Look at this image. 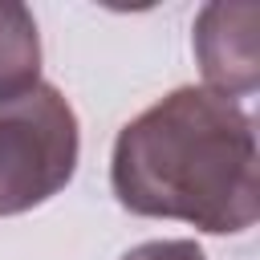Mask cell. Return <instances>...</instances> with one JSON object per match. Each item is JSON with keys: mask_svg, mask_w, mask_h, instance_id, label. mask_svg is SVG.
I'll use <instances>...</instances> for the list:
<instances>
[{"mask_svg": "<svg viewBox=\"0 0 260 260\" xmlns=\"http://www.w3.org/2000/svg\"><path fill=\"white\" fill-rule=\"evenodd\" d=\"M110 183L134 215L183 219L211 236L248 232L260 219L252 118L232 98L179 85L122 126Z\"/></svg>", "mask_w": 260, "mask_h": 260, "instance_id": "cell-1", "label": "cell"}, {"mask_svg": "<svg viewBox=\"0 0 260 260\" xmlns=\"http://www.w3.org/2000/svg\"><path fill=\"white\" fill-rule=\"evenodd\" d=\"M77 114L53 85L0 106V215L53 199L77 171Z\"/></svg>", "mask_w": 260, "mask_h": 260, "instance_id": "cell-2", "label": "cell"}, {"mask_svg": "<svg viewBox=\"0 0 260 260\" xmlns=\"http://www.w3.org/2000/svg\"><path fill=\"white\" fill-rule=\"evenodd\" d=\"M260 4L215 0L195 16V57L203 69V89L219 98H248L260 85Z\"/></svg>", "mask_w": 260, "mask_h": 260, "instance_id": "cell-3", "label": "cell"}, {"mask_svg": "<svg viewBox=\"0 0 260 260\" xmlns=\"http://www.w3.org/2000/svg\"><path fill=\"white\" fill-rule=\"evenodd\" d=\"M41 85V37L24 4L0 0V106Z\"/></svg>", "mask_w": 260, "mask_h": 260, "instance_id": "cell-4", "label": "cell"}, {"mask_svg": "<svg viewBox=\"0 0 260 260\" xmlns=\"http://www.w3.org/2000/svg\"><path fill=\"white\" fill-rule=\"evenodd\" d=\"M122 260H207L195 240H146L130 248Z\"/></svg>", "mask_w": 260, "mask_h": 260, "instance_id": "cell-5", "label": "cell"}]
</instances>
